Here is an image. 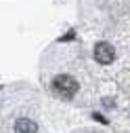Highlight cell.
Wrapping results in <instances>:
<instances>
[{
    "label": "cell",
    "instance_id": "7a4b0ae2",
    "mask_svg": "<svg viewBox=\"0 0 130 133\" xmlns=\"http://www.w3.org/2000/svg\"><path fill=\"white\" fill-rule=\"evenodd\" d=\"M94 59L99 63H111L116 59V51L109 42H96L94 44Z\"/></svg>",
    "mask_w": 130,
    "mask_h": 133
},
{
    "label": "cell",
    "instance_id": "3957f363",
    "mask_svg": "<svg viewBox=\"0 0 130 133\" xmlns=\"http://www.w3.org/2000/svg\"><path fill=\"white\" fill-rule=\"evenodd\" d=\"M15 133H38V125L31 118H17L15 121Z\"/></svg>",
    "mask_w": 130,
    "mask_h": 133
},
{
    "label": "cell",
    "instance_id": "6da1fadb",
    "mask_svg": "<svg viewBox=\"0 0 130 133\" xmlns=\"http://www.w3.org/2000/svg\"><path fill=\"white\" fill-rule=\"evenodd\" d=\"M78 89H80L78 80H76L74 76H69V74H59V76H55V80H53V91L59 93V95L65 97V99H71V97L78 93Z\"/></svg>",
    "mask_w": 130,
    "mask_h": 133
},
{
    "label": "cell",
    "instance_id": "8992f818",
    "mask_svg": "<svg viewBox=\"0 0 130 133\" xmlns=\"http://www.w3.org/2000/svg\"><path fill=\"white\" fill-rule=\"evenodd\" d=\"M101 104H103V106H113V99H105V97H103Z\"/></svg>",
    "mask_w": 130,
    "mask_h": 133
},
{
    "label": "cell",
    "instance_id": "5b68a950",
    "mask_svg": "<svg viewBox=\"0 0 130 133\" xmlns=\"http://www.w3.org/2000/svg\"><path fill=\"white\" fill-rule=\"evenodd\" d=\"M76 34H74V32H67V34H65L63 38H59V42H65V40H67V38H74Z\"/></svg>",
    "mask_w": 130,
    "mask_h": 133
},
{
    "label": "cell",
    "instance_id": "277c9868",
    "mask_svg": "<svg viewBox=\"0 0 130 133\" xmlns=\"http://www.w3.org/2000/svg\"><path fill=\"white\" fill-rule=\"evenodd\" d=\"M94 118L99 121V123H103V125H107V123H109V121L105 118V116H101V114H94Z\"/></svg>",
    "mask_w": 130,
    "mask_h": 133
}]
</instances>
